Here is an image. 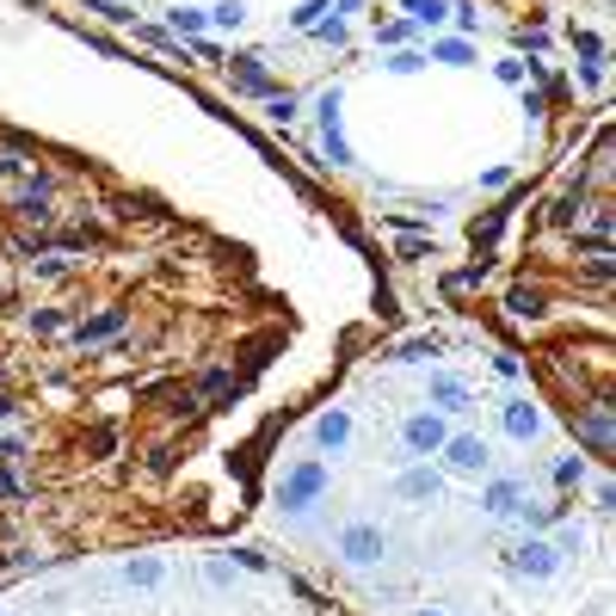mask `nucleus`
<instances>
[{
  "label": "nucleus",
  "mask_w": 616,
  "mask_h": 616,
  "mask_svg": "<svg viewBox=\"0 0 616 616\" xmlns=\"http://www.w3.org/2000/svg\"><path fill=\"white\" fill-rule=\"evenodd\" d=\"M505 567H512L518 579H530V586H549V579L561 574V555L549 549V537H524L518 549L505 555Z\"/></svg>",
  "instance_id": "nucleus-6"
},
{
  "label": "nucleus",
  "mask_w": 616,
  "mask_h": 616,
  "mask_svg": "<svg viewBox=\"0 0 616 616\" xmlns=\"http://www.w3.org/2000/svg\"><path fill=\"white\" fill-rule=\"evenodd\" d=\"M167 31H174V38L179 43H185V38H204V31H210V20H204V7H167Z\"/></svg>",
  "instance_id": "nucleus-17"
},
{
  "label": "nucleus",
  "mask_w": 616,
  "mask_h": 616,
  "mask_svg": "<svg viewBox=\"0 0 616 616\" xmlns=\"http://www.w3.org/2000/svg\"><path fill=\"white\" fill-rule=\"evenodd\" d=\"M549 549H555L561 561H574V555H586V530H579V524H561L555 537H549Z\"/></svg>",
  "instance_id": "nucleus-26"
},
{
  "label": "nucleus",
  "mask_w": 616,
  "mask_h": 616,
  "mask_svg": "<svg viewBox=\"0 0 616 616\" xmlns=\"http://www.w3.org/2000/svg\"><path fill=\"white\" fill-rule=\"evenodd\" d=\"M124 328H130V308L112 303V308H99V315H80L75 328H68V339H75V346H105V339H117Z\"/></svg>",
  "instance_id": "nucleus-10"
},
{
  "label": "nucleus",
  "mask_w": 616,
  "mask_h": 616,
  "mask_svg": "<svg viewBox=\"0 0 616 616\" xmlns=\"http://www.w3.org/2000/svg\"><path fill=\"white\" fill-rule=\"evenodd\" d=\"M234 567H247V574H266V555H259V549H234Z\"/></svg>",
  "instance_id": "nucleus-42"
},
{
  "label": "nucleus",
  "mask_w": 616,
  "mask_h": 616,
  "mask_svg": "<svg viewBox=\"0 0 616 616\" xmlns=\"http://www.w3.org/2000/svg\"><path fill=\"white\" fill-rule=\"evenodd\" d=\"M444 438H450V413H438V407H420V413L401 420V450L413 462H432L444 450Z\"/></svg>",
  "instance_id": "nucleus-4"
},
{
  "label": "nucleus",
  "mask_w": 616,
  "mask_h": 616,
  "mask_svg": "<svg viewBox=\"0 0 616 616\" xmlns=\"http://www.w3.org/2000/svg\"><path fill=\"white\" fill-rule=\"evenodd\" d=\"M308 438H315V450H321V457H346L351 438H358V420H351V407H328V413H315Z\"/></svg>",
  "instance_id": "nucleus-7"
},
{
  "label": "nucleus",
  "mask_w": 616,
  "mask_h": 616,
  "mask_svg": "<svg viewBox=\"0 0 616 616\" xmlns=\"http://www.w3.org/2000/svg\"><path fill=\"white\" fill-rule=\"evenodd\" d=\"M500 425H505V438H512V444H537L549 420H542L537 401H505L500 407Z\"/></svg>",
  "instance_id": "nucleus-11"
},
{
  "label": "nucleus",
  "mask_w": 616,
  "mask_h": 616,
  "mask_svg": "<svg viewBox=\"0 0 616 616\" xmlns=\"http://www.w3.org/2000/svg\"><path fill=\"white\" fill-rule=\"evenodd\" d=\"M13 493H20V482H13V475L0 469V500H13Z\"/></svg>",
  "instance_id": "nucleus-45"
},
{
  "label": "nucleus",
  "mask_w": 616,
  "mask_h": 616,
  "mask_svg": "<svg viewBox=\"0 0 616 616\" xmlns=\"http://www.w3.org/2000/svg\"><path fill=\"white\" fill-rule=\"evenodd\" d=\"M592 505H598V512H616V482H611V475H598V487H592Z\"/></svg>",
  "instance_id": "nucleus-41"
},
{
  "label": "nucleus",
  "mask_w": 616,
  "mask_h": 616,
  "mask_svg": "<svg viewBox=\"0 0 616 616\" xmlns=\"http://www.w3.org/2000/svg\"><path fill=\"white\" fill-rule=\"evenodd\" d=\"M117 586H130V592H161L167 586V561L161 555H130L117 567Z\"/></svg>",
  "instance_id": "nucleus-12"
},
{
  "label": "nucleus",
  "mask_w": 616,
  "mask_h": 616,
  "mask_svg": "<svg viewBox=\"0 0 616 616\" xmlns=\"http://www.w3.org/2000/svg\"><path fill=\"white\" fill-rule=\"evenodd\" d=\"M407 38H413V25H407V20H383V13H376V43H388V50H407Z\"/></svg>",
  "instance_id": "nucleus-30"
},
{
  "label": "nucleus",
  "mask_w": 616,
  "mask_h": 616,
  "mask_svg": "<svg viewBox=\"0 0 616 616\" xmlns=\"http://www.w3.org/2000/svg\"><path fill=\"white\" fill-rule=\"evenodd\" d=\"M234 93H247V99H271L278 93V80H271V68H266V56H234Z\"/></svg>",
  "instance_id": "nucleus-14"
},
{
  "label": "nucleus",
  "mask_w": 616,
  "mask_h": 616,
  "mask_svg": "<svg viewBox=\"0 0 616 616\" xmlns=\"http://www.w3.org/2000/svg\"><path fill=\"white\" fill-rule=\"evenodd\" d=\"M579 444H586L592 457H616V407L611 401H592L579 413Z\"/></svg>",
  "instance_id": "nucleus-9"
},
{
  "label": "nucleus",
  "mask_w": 616,
  "mask_h": 616,
  "mask_svg": "<svg viewBox=\"0 0 616 616\" xmlns=\"http://www.w3.org/2000/svg\"><path fill=\"white\" fill-rule=\"evenodd\" d=\"M333 555H339L346 574H376V567L388 561V530L383 524H370V518H351V524H339Z\"/></svg>",
  "instance_id": "nucleus-2"
},
{
  "label": "nucleus",
  "mask_w": 616,
  "mask_h": 616,
  "mask_svg": "<svg viewBox=\"0 0 616 616\" xmlns=\"http://www.w3.org/2000/svg\"><path fill=\"white\" fill-rule=\"evenodd\" d=\"M407 13H413V25H425V31H438L444 20H450V0H401Z\"/></svg>",
  "instance_id": "nucleus-23"
},
{
  "label": "nucleus",
  "mask_w": 616,
  "mask_h": 616,
  "mask_svg": "<svg viewBox=\"0 0 616 616\" xmlns=\"http://www.w3.org/2000/svg\"><path fill=\"white\" fill-rule=\"evenodd\" d=\"M395 500H407V505H438V500H444V475L432 469V462H407L401 475H395Z\"/></svg>",
  "instance_id": "nucleus-8"
},
{
  "label": "nucleus",
  "mask_w": 616,
  "mask_h": 616,
  "mask_svg": "<svg viewBox=\"0 0 616 616\" xmlns=\"http://www.w3.org/2000/svg\"><path fill=\"white\" fill-rule=\"evenodd\" d=\"M425 407H438V413H462V407H469V383H462L457 370H432V383H425Z\"/></svg>",
  "instance_id": "nucleus-13"
},
{
  "label": "nucleus",
  "mask_w": 616,
  "mask_h": 616,
  "mask_svg": "<svg viewBox=\"0 0 616 616\" xmlns=\"http://www.w3.org/2000/svg\"><path fill=\"white\" fill-rule=\"evenodd\" d=\"M505 315H512V321H542V315H549V290H542V284L505 290Z\"/></svg>",
  "instance_id": "nucleus-16"
},
{
  "label": "nucleus",
  "mask_w": 616,
  "mask_h": 616,
  "mask_svg": "<svg viewBox=\"0 0 616 616\" xmlns=\"http://www.w3.org/2000/svg\"><path fill=\"white\" fill-rule=\"evenodd\" d=\"M13 210H20L25 222H38V229H43V222H56V210H50V197H31V192H20V197H13Z\"/></svg>",
  "instance_id": "nucleus-28"
},
{
  "label": "nucleus",
  "mask_w": 616,
  "mask_h": 616,
  "mask_svg": "<svg viewBox=\"0 0 616 616\" xmlns=\"http://www.w3.org/2000/svg\"><path fill=\"white\" fill-rule=\"evenodd\" d=\"M438 457H444L450 475H462V482H487V469H493V450H487L482 432H450Z\"/></svg>",
  "instance_id": "nucleus-5"
},
{
  "label": "nucleus",
  "mask_w": 616,
  "mask_h": 616,
  "mask_svg": "<svg viewBox=\"0 0 616 616\" xmlns=\"http://www.w3.org/2000/svg\"><path fill=\"white\" fill-rule=\"evenodd\" d=\"M611 229H616V216H611V204H604V210L592 216V229L579 234V247L586 253H611Z\"/></svg>",
  "instance_id": "nucleus-22"
},
{
  "label": "nucleus",
  "mask_w": 616,
  "mask_h": 616,
  "mask_svg": "<svg viewBox=\"0 0 616 616\" xmlns=\"http://www.w3.org/2000/svg\"><path fill=\"white\" fill-rule=\"evenodd\" d=\"M512 518H518L524 530H530V537H537L542 524H555V505H537V500H530V493H524V500H518V512H512Z\"/></svg>",
  "instance_id": "nucleus-25"
},
{
  "label": "nucleus",
  "mask_w": 616,
  "mask_h": 616,
  "mask_svg": "<svg viewBox=\"0 0 616 616\" xmlns=\"http://www.w3.org/2000/svg\"><path fill=\"white\" fill-rule=\"evenodd\" d=\"M493 75H500L505 87H524V75H530V68H524L518 56H505V62H493Z\"/></svg>",
  "instance_id": "nucleus-40"
},
{
  "label": "nucleus",
  "mask_w": 616,
  "mask_h": 616,
  "mask_svg": "<svg viewBox=\"0 0 616 616\" xmlns=\"http://www.w3.org/2000/svg\"><path fill=\"white\" fill-rule=\"evenodd\" d=\"M524 500V482H512V475H493V482H482V512L487 518H512Z\"/></svg>",
  "instance_id": "nucleus-15"
},
{
  "label": "nucleus",
  "mask_w": 616,
  "mask_h": 616,
  "mask_svg": "<svg viewBox=\"0 0 616 616\" xmlns=\"http://www.w3.org/2000/svg\"><path fill=\"white\" fill-rule=\"evenodd\" d=\"M13 420V395H0V425Z\"/></svg>",
  "instance_id": "nucleus-46"
},
{
  "label": "nucleus",
  "mask_w": 616,
  "mask_h": 616,
  "mask_svg": "<svg viewBox=\"0 0 616 616\" xmlns=\"http://www.w3.org/2000/svg\"><path fill=\"white\" fill-rule=\"evenodd\" d=\"M204 20H210V31H241L253 20V7L247 0H216V7H204Z\"/></svg>",
  "instance_id": "nucleus-19"
},
{
  "label": "nucleus",
  "mask_w": 616,
  "mask_h": 616,
  "mask_svg": "<svg viewBox=\"0 0 616 616\" xmlns=\"http://www.w3.org/2000/svg\"><path fill=\"white\" fill-rule=\"evenodd\" d=\"M328 7H333V0H308V7H296V13H290V25H296V31H308L315 20H328Z\"/></svg>",
  "instance_id": "nucleus-35"
},
{
  "label": "nucleus",
  "mask_w": 616,
  "mask_h": 616,
  "mask_svg": "<svg viewBox=\"0 0 616 616\" xmlns=\"http://www.w3.org/2000/svg\"><path fill=\"white\" fill-rule=\"evenodd\" d=\"M296 112H303V99L290 93V87H278V93L266 99V117H271V124H290V117H296Z\"/></svg>",
  "instance_id": "nucleus-29"
},
{
  "label": "nucleus",
  "mask_w": 616,
  "mask_h": 616,
  "mask_svg": "<svg viewBox=\"0 0 616 616\" xmlns=\"http://www.w3.org/2000/svg\"><path fill=\"white\" fill-rule=\"evenodd\" d=\"M62 328H68V315H62V308H31V333L50 339V333H62Z\"/></svg>",
  "instance_id": "nucleus-33"
},
{
  "label": "nucleus",
  "mask_w": 616,
  "mask_h": 616,
  "mask_svg": "<svg viewBox=\"0 0 616 616\" xmlns=\"http://www.w3.org/2000/svg\"><path fill=\"white\" fill-rule=\"evenodd\" d=\"M315 130H321V149H328L333 167H358V154L346 142V93L339 87H321L315 93Z\"/></svg>",
  "instance_id": "nucleus-3"
},
{
  "label": "nucleus",
  "mask_w": 616,
  "mask_h": 616,
  "mask_svg": "<svg viewBox=\"0 0 616 616\" xmlns=\"http://www.w3.org/2000/svg\"><path fill=\"white\" fill-rule=\"evenodd\" d=\"M425 62H444V68H469V62H475V43H469V38H432Z\"/></svg>",
  "instance_id": "nucleus-18"
},
{
  "label": "nucleus",
  "mask_w": 616,
  "mask_h": 616,
  "mask_svg": "<svg viewBox=\"0 0 616 616\" xmlns=\"http://www.w3.org/2000/svg\"><path fill=\"white\" fill-rule=\"evenodd\" d=\"M234 574H241V567H234L229 555H204V586H210V592H229Z\"/></svg>",
  "instance_id": "nucleus-24"
},
{
  "label": "nucleus",
  "mask_w": 616,
  "mask_h": 616,
  "mask_svg": "<svg viewBox=\"0 0 616 616\" xmlns=\"http://www.w3.org/2000/svg\"><path fill=\"white\" fill-rule=\"evenodd\" d=\"M31 271H38V278H50V284H56V278H68V259H56V253H38V259H31Z\"/></svg>",
  "instance_id": "nucleus-36"
},
{
  "label": "nucleus",
  "mask_w": 616,
  "mask_h": 616,
  "mask_svg": "<svg viewBox=\"0 0 616 616\" xmlns=\"http://www.w3.org/2000/svg\"><path fill=\"white\" fill-rule=\"evenodd\" d=\"M482 185H487V192H505V185H512V167H487Z\"/></svg>",
  "instance_id": "nucleus-43"
},
{
  "label": "nucleus",
  "mask_w": 616,
  "mask_h": 616,
  "mask_svg": "<svg viewBox=\"0 0 616 616\" xmlns=\"http://www.w3.org/2000/svg\"><path fill=\"white\" fill-rule=\"evenodd\" d=\"M383 68H388V75H420V68H425V50H388Z\"/></svg>",
  "instance_id": "nucleus-32"
},
{
  "label": "nucleus",
  "mask_w": 616,
  "mask_h": 616,
  "mask_svg": "<svg viewBox=\"0 0 616 616\" xmlns=\"http://www.w3.org/2000/svg\"><path fill=\"white\" fill-rule=\"evenodd\" d=\"M413 616H450V611H438V604H420V611H413Z\"/></svg>",
  "instance_id": "nucleus-47"
},
{
  "label": "nucleus",
  "mask_w": 616,
  "mask_h": 616,
  "mask_svg": "<svg viewBox=\"0 0 616 616\" xmlns=\"http://www.w3.org/2000/svg\"><path fill=\"white\" fill-rule=\"evenodd\" d=\"M0 616H7V611H0Z\"/></svg>",
  "instance_id": "nucleus-48"
},
{
  "label": "nucleus",
  "mask_w": 616,
  "mask_h": 616,
  "mask_svg": "<svg viewBox=\"0 0 616 616\" xmlns=\"http://www.w3.org/2000/svg\"><path fill=\"white\" fill-rule=\"evenodd\" d=\"M450 20H457V31H462V38H469V31H482V13H475L469 0H457V7H450Z\"/></svg>",
  "instance_id": "nucleus-38"
},
{
  "label": "nucleus",
  "mask_w": 616,
  "mask_h": 616,
  "mask_svg": "<svg viewBox=\"0 0 616 616\" xmlns=\"http://www.w3.org/2000/svg\"><path fill=\"white\" fill-rule=\"evenodd\" d=\"M192 395H197V401H229V395H234V376H229V370H210Z\"/></svg>",
  "instance_id": "nucleus-27"
},
{
  "label": "nucleus",
  "mask_w": 616,
  "mask_h": 616,
  "mask_svg": "<svg viewBox=\"0 0 616 616\" xmlns=\"http://www.w3.org/2000/svg\"><path fill=\"white\" fill-rule=\"evenodd\" d=\"M438 351H444L438 333H413V339H401L388 358H395V364H425V358H438Z\"/></svg>",
  "instance_id": "nucleus-20"
},
{
  "label": "nucleus",
  "mask_w": 616,
  "mask_h": 616,
  "mask_svg": "<svg viewBox=\"0 0 616 616\" xmlns=\"http://www.w3.org/2000/svg\"><path fill=\"white\" fill-rule=\"evenodd\" d=\"M308 31H315V38H321V43H333V50H339V43H351V25L339 20V13H333V20H315V25H308Z\"/></svg>",
  "instance_id": "nucleus-31"
},
{
  "label": "nucleus",
  "mask_w": 616,
  "mask_h": 616,
  "mask_svg": "<svg viewBox=\"0 0 616 616\" xmlns=\"http://www.w3.org/2000/svg\"><path fill=\"white\" fill-rule=\"evenodd\" d=\"M395 253H401V259H438V247H432V234H407V241H401Z\"/></svg>",
  "instance_id": "nucleus-34"
},
{
  "label": "nucleus",
  "mask_w": 616,
  "mask_h": 616,
  "mask_svg": "<svg viewBox=\"0 0 616 616\" xmlns=\"http://www.w3.org/2000/svg\"><path fill=\"white\" fill-rule=\"evenodd\" d=\"M87 13H99V20H112V25H130L136 20L130 7H112V0H87Z\"/></svg>",
  "instance_id": "nucleus-39"
},
{
  "label": "nucleus",
  "mask_w": 616,
  "mask_h": 616,
  "mask_svg": "<svg viewBox=\"0 0 616 616\" xmlns=\"http://www.w3.org/2000/svg\"><path fill=\"white\" fill-rule=\"evenodd\" d=\"M555 482H561V487H579V482H586V457H567V462H555Z\"/></svg>",
  "instance_id": "nucleus-37"
},
{
  "label": "nucleus",
  "mask_w": 616,
  "mask_h": 616,
  "mask_svg": "<svg viewBox=\"0 0 616 616\" xmlns=\"http://www.w3.org/2000/svg\"><path fill=\"white\" fill-rule=\"evenodd\" d=\"M574 43H579V56H586V62H598V56H604V43H598L592 31H574Z\"/></svg>",
  "instance_id": "nucleus-44"
},
{
  "label": "nucleus",
  "mask_w": 616,
  "mask_h": 616,
  "mask_svg": "<svg viewBox=\"0 0 616 616\" xmlns=\"http://www.w3.org/2000/svg\"><path fill=\"white\" fill-rule=\"evenodd\" d=\"M328 487H333L328 457H303V462H290L284 475H278V512H284V518H308L315 505L328 500Z\"/></svg>",
  "instance_id": "nucleus-1"
},
{
  "label": "nucleus",
  "mask_w": 616,
  "mask_h": 616,
  "mask_svg": "<svg viewBox=\"0 0 616 616\" xmlns=\"http://www.w3.org/2000/svg\"><path fill=\"white\" fill-rule=\"evenodd\" d=\"M579 210H586V179H574V185L561 192V204L549 210V222H561V229H574V222H579Z\"/></svg>",
  "instance_id": "nucleus-21"
}]
</instances>
